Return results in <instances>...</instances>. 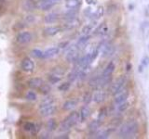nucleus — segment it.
Listing matches in <instances>:
<instances>
[{"instance_id": "nucleus-24", "label": "nucleus", "mask_w": 149, "mask_h": 139, "mask_svg": "<svg viewBox=\"0 0 149 139\" xmlns=\"http://www.w3.org/2000/svg\"><path fill=\"white\" fill-rule=\"evenodd\" d=\"M102 15H104V8L100 7L94 13L92 14V15H91V19H100Z\"/></svg>"}, {"instance_id": "nucleus-27", "label": "nucleus", "mask_w": 149, "mask_h": 139, "mask_svg": "<svg viewBox=\"0 0 149 139\" xmlns=\"http://www.w3.org/2000/svg\"><path fill=\"white\" fill-rule=\"evenodd\" d=\"M31 54H32L33 57L39 58H43L44 52H42V51H41L40 49H34V50H32Z\"/></svg>"}, {"instance_id": "nucleus-14", "label": "nucleus", "mask_w": 149, "mask_h": 139, "mask_svg": "<svg viewBox=\"0 0 149 139\" xmlns=\"http://www.w3.org/2000/svg\"><path fill=\"white\" fill-rule=\"evenodd\" d=\"M59 14L57 12H51L45 16V21L47 23H54L59 20Z\"/></svg>"}, {"instance_id": "nucleus-10", "label": "nucleus", "mask_w": 149, "mask_h": 139, "mask_svg": "<svg viewBox=\"0 0 149 139\" xmlns=\"http://www.w3.org/2000/svg\"><path fill=\"white\" fill-rule=\"evenodd\" d=\"M43 83L44 82L41 78H32L28 81V85L33 89H39L43 85Z\"/></svg>"}, {"instance_id": "nucleus-28", "label": "nucleus", "mask_w": 149, "mask_h": 139, "mask_svg": "<svg viewBox=\"0 0 149 139\" xmlns=\"http://www.w3.org/2000/svg\"><path fill=\"white\" fill-rule=\"evenodd\" d=\"M101 120H94V122H92L91 123V125H90V129L91 130V131H96V130L100 127V125H101Z\"/></svg>"}, {"instance_id": "nucleus-19", "label": "nucleus", "mask_w": 149, "mask_h": 139, "mask_svg": "<svg viewBox=\"0 0 149 139\" xmlns=\"http://www.w3.org/2000/svg\"><path fill=\"white\" fill-rule=\"evenodd\" d=\"M93 100H94L96 103H101L104 100V94L102 91H97L92 96Z\"/></svg>"}, {"instance_id": "nucleus-25", "label": "nucleus", "mask_w": 149, "mask_h": 139, "mask_svg": "<svg viewBox=\"0 0 149 139\" xmlns=\"http://www.w3.org/2000/svg\"><path fill=\"white\" fill-rule=\"evenodd\" d=\"M77 18L76 19H72V20H68L66 21V23H65V27L67 28V29H71V28H74V27H76L77 25Z\"/></svg>"}, {"instance_id": "nucleus-20", "label": "nucleus", "mask_w": 149, "mask_h": 139, "mask_svg": "<svg viewBox=\"0 0 149 139\" xmlns=\"http://www.w3.org/2000/svg\"><path fill=\"white\" fill-rule=\"evenodd\" d=\"M90 113H91L90 109H88V107L84 106L83 108L81 109V110H80V120H85L88 117V116H90Z\"/></svg>"}, {"instance_id": "nucleus-29", "label": "nucleus", "mask_w": 149, "mask_h": 139, "mask_svg": "<svg viewBox=\"0 0 149 139\" xmlns=\"http://www.w3.org/2000/svg\"><path fill=\"white\" fill-rule=\"evenodd\" d=\"M26 97V99L27 100H30V101H35L36 100V93L35 92H33V91H29L26 94L25 96Z\"/></svg>"}, {"instance_id": "nucleus-39", "label": "nucleus", "mask_w": 149, "mask_h": 139, "mask_svg": "<svg viewBox=\"0 0 149 139\" xmlns=\"http://www.w3.org/2000/svg\"><path fill=\"white\" fill-rule=\"evenodd\" d=\"M130 70H132V65H130V63H128L127 64V71L129 72V71H130Z\"/></svg>"}, {"instance_id": "nucleus-35", "label": "nucleus", "mask_w": 149, "mask_h": 139, "mask_svg": "<svg viewBox=\"0 0 149 139\" xmlns=\"http://www.w3.org/2000/svg\"><path fill=\"white\" fill-rule=\"evenodd\" d=\"M129 106H130V104L128 103V102H123V103H121V104H119V107H118V110L119 111H124V110H126L128 108H129Z\"/></svg>"}, {"instance_id": "nucleus-5", "label": "nucleus", "mask_w": 149, "mask_h": 139, "mask_svg": "<svg viewBox=\"0 0 149 139\" xmlns=\"http://www.w3.org/2000/svg\"><path fill=\"white\" fill-rule=\"evenodd\" d=\"M66 59L68 62H76L78 58V48L77 45L70 47L66 53Z\"/></svg>"}, {"instance_id": "nucleus-1", "label": "nucleus", "mask_w": 149, "mask_h": 139, "mask_svg": "<svg viewBox=\"0 0 149 139\" xmlns=\"http://www.w3.org/2000/svg\"><path fill=\"white\" fill-rule=\"evenodd\" d=\"M138 131V124L135 122H130L123 124L119 129V136L124 138L133 136Z\"/></svg>"}, {"instance_id": "nucleus-15", "label": "nucleus", "mask_w": 149, "mask_h": 139, "mask_svg": "<svg viewBox=\"0 0 149 139\" xmlns=\"http://www.w3.org/2000/svg\"><path fill=\"white\" fill-rule=\"evenodd\" d=\"M90 40V35L88 34H84L83 36H81L80 38H79L77 42V48H82L84 47V46L86 45V44L88 43V41Z\"/></svg>"}, {"instance_id": "nucleus-3", "label": "nucleus", "mask_w": 149, "mask_h": 139, "mask_svg": "<svg viewBox=\"0 0 149 139\" xmlns=\"http://www.w3.org/2000/svg\"><path fill=\"white\" fill-rule=\"evenodd\" d=\"M126 83V78L125 77H119L118 80H116L111 87V93L113 95H116L118 92H120L123 89V87Z\"/></svg>"}, {"instance_id": "nucleus-9", "label": "nucleus", "mask_w": 149, "mask_h": 139, "mask_svg": "<svg viewBox=\"0 0 149 139\" xmlns=\"http://www.w3.org/2000/svg\"><path fill=\"white\" fill-rule=\"evenodd\" d=\"M129 97V92L127 90H121L120 92L118 93V96H116L115 98V102L116 104H121L127 100V98Z\"/></svg>"}, {"instance_id": "nucleus-2", "label": "nucleus", "mask_w": 149, "mask_h": 139, "mask_svg": "<svg viewBox=\"0 0 149 139\" xmlns=\"http://www.w3.org/2000/svg\"><path fill=\"white\" fill-rule=\"evenodd\" d=\"M79 119V114L77 112H73L71 113L67 118H65L63 122L60 125V131L65 132L71 129L73 126H74Z\"/></svg>"}, {"instance_id": "nucleus-7", "label": "nucleus", "mask_w": 149, "mask_h": 139, "mask_svg": "<svg viewBox=\"0 0 149 139\" xmlns=\"http://www.w3.org/2000/svg\"><path fill=\"white\" fill-rule=\"evenodd\" d=\"M22 69L24 72H31L34 71L35 64H34V62H33V60L28 58L23 59L22 62Z\"/></svg>"}, {"instance_id": "nucleus-13", "label": "nucleus", "mask_w": 149, "mask_h": 139, "mask_svg": "<svg viewBox=\"0 0 149 139\" xmlns=\"http://www.w3.org/2000/svg\"><path fill=\"white\" fill-rule=\"evenodd\" d=\"M61 32V28L58 26H50V27H47L44 29V34L49 36H53L55 34H59Z\"/></svg>"}, {"instance_id": "nucleus-16", "label": "nucleus", "mask_w": 149, "mask_h": 139, "mask_svg": "<svg viewBox=\"0 0 149 139\" xmlns=\"http://www.w3.org/2000/svg\"><path fill=\"white\" fill-rule=\"evenodd\" d=\"M114 70H115V64L113 62H110L106 66V68L104 69V71L102 72V77H109V76H111V74L113 73Z\"/></svg>"}, {"instance_id": "nucleus-40", "label": "nucleus", "mask_w": 149, "mask_h": 139, "mask_svg": "<svg viewBox=\"0 0 149 139\" xmlns=\"http://www.w3.org/2000/svg\"><path fill=\"white\" fill-rule=\"evenodd\" d=\"M50 1H52V2H54V3H58L60 0H50Z\"/></svg>"}, {"instance_id": "nucleus-22", "label": "nucleus", "mask_w": 149, "mask_h": 139, "mask_svg": "<svg viewBox=\"0 0 149 139\" xmlns=\"http://www.w3.org/2000/svg\"><path fill=\"white\" fill-rule=\"evenodd\" d=\"M25 131L27 132H31V133H36V126L32 122H26L23 126Z\"/></svg>"}, {"instance_id": "nucleus-41", "label": "nucleus", "mask_w": 149, "mask_h": 139, "mask_svg": "<svg viewBox=\"0 0 149 139\" xmlns=\"http://www.w3.org/2000/svg\"><path fill=\"white\" fill-rule=\"evenodd\" d=\"M0 1H1V0H0Z\"/></svg>"}, {"instance_id": "nucleus-12", "label": "nucleus", "mask_w": 149, "mask_h": 139, "mask_svg": "<svg viewBox=\"0 0 149 139\" xmlns=\"http://www.w3.org/2000/svg\"><path fill=\"white\" fill-rule=\"evenodd\" d=\"M59 51H60V48L59 47H50V48H48L44 52L43 58H53V57H55L56 55L59 54Z\"/></svg>"}, {"instance_id": "nucleus-36", "label": "nucleus", "mask_w": 149, "mask_h": 139, "mask_svg": "<svg viewBox=\"0 0 149 139\" xmlns=\"http://www.w3.org/2000/svg\"><path fill=\"white\" fill-rule=\"evenodd\" d=\"M142 65L143 67H146L147 65L149 64V58L148 57H143V58H142Z\"/></svg>"}, {"instance_id": "nucleus-26", "label": "nucleus", "mask_w": 149, "mask_h": 139, "mask_svg": "<svg viewBox=\"0 0 149 139\" xmlns=\"http://www.w3.org/2000/svg\"><path fill=\"white\" fill-rule=\"evenodd\" d=\"M94 26H95L94 23H90V24H87L86 26H84L83 29H82V34H88L92 31Z\"/></svg>"}, {"instance_id": "nucleus-6", "label": "nucleus", "mask_w": 149, "mask_h": 139, "mask_svg": "<svg viewBox=\"0 0 149 139\" xmlns=\"http://www.w3.org/2000/svg\"><path fill=\"white\" fill-rule=\"evenodd\" d=\"M39 111H40V114L43 116V117H49V116H51L55 113L56 106L53 103L48 106L42 107V108H39Z\"/></svg>"}, {"instance_id": "nucleus-37", "label": "nucleus", "mask_w": 149, "mask_h": 139, "mask_svg": "<svg viewBox=\"0 0 149 139\" xmlns=\"http://www.w3.org/2000/svg\"><path fill=\"white\" fill-rule=\"evenodd\" d=\"M84 97H85V99H84V101L87 102V103H88V102H90V100L91 99V96L90 95H86Z\"/></svg>"}, {"instance_id": "nucleus-38", "label": "nucleus", "mask_w": 149, "mask_h": 139, "mask_svg": "<svg viewBox=\"0 0 149 139\" xmlns=\"http://www.w3.org/2000/svg\"><path fill=\"white\" fill-rule=\"evenodd\" d=\"M66 45H68V42H65V43H63V44H60V47H62V48H64L65 47V46H66ZM59 47V48H60Z\"/></svg>"}, {"instance_id": "nucleus-30", "label": "nucleus", "mask_w": 149, "mask_h": 139, "mask_svg": "<svg viewBox=\"0 0 149 139\" xmlns=\"http://www.w3.org/2000/svg\"><path fill=\"white\" fill-rule=\"evenodd\" d=\"M39 90L42 94L47 95V94H49V91H50V86L49 85H45V83H43V85L39 88Z\"/></svg>"}, {"instance_id": "nucleus-23", "label": "nucleus", "mask_w": 149, "mask_h": 139, "mask_svg": "<svg viewBox=\"0 0 149 139\" xmlns=\"http://www.w3.org/2000/svg\"><path fill=\"white\" fill-rule=\"evenodd\" d=\"M80 5V0H67L66 6L69 8H77Z\"/></svg>"}, {"instance_id": "nucleus-11", "label": "nucleus", "mask_w": 149, "mask_h": 139, "mask_svg": "<svg viewBox=\"0 0 149 139\" xmlns=\"http://www.w3.org/2000/svg\"><path fill=\"white\" fill-rule=\"evenodd\" d=\"M22 7L26 11H33L37 8V3L35 0H25L22 4Z\"/></svg>"}, {"instance_id": "nucleus-8", "label": "nucleus", "mask_w": 149, "mask_h": 139, "mask_svg": "<svg viewBox=\"0 0 149 139\" xmlns=\"http://www.w3.org/2000/svg\"><path fill=\"white\" fill-rule=\"evenodd\" d=\"M56 3L50 1V0H41L39 3H37V8L41 10H49L52 8Z\"/></svg>"}, {"instance_id": "nucleus-4", "label": "nucleus", "mask_w": 149, "mask_h": 139, "mask_svg": "<svg viewBox=\"0 0 149 139\" xmlns=\"http://www.w3.org/2000/svg\"><path fill=\"white\" fill-rule=\"evenodd\" d=\"M32 39H33V35L29 32H22L16 37L17 42L21 45H25V44L30 43Z\"/></svg>"}, {"instance_id": "nucleus-21", "label": "nucleus", "mask_w": 149, "mask_h": 139, "mask_svg": "<svg viewBox=\"0 0 149 139\" xmlns=\"http://www.w3.org/2000/svg\"><path fill=\"white\" fill-rule=\"evenodd\" d=\"M54 103V99L52 96H48L44 98L42 100V102L39 105V108H42V107H45V106H48V105H50V104H53Z\"/></svg>"}, {"instance_id": "nucleus-34", "label": "nucleus", "mask_w": 149, "mask_h": 139, "mask_svg": "<svg viewBox=\"0 0 149 139\" xmlns=\"http://www.w3.org/2000/svg\"><path fill=\"white\" fill-rule=\"evenodd\" d=\"M70 83H63L59 86V90L60 91H67L70 88Z\"/></svg>"}, {"instance_id": "nucleus-33", "label": "nucleus", "mask_w": 149, "mask_h": 139, "mask_svg": "<svg viewBox=\"0 0 149 139\" xmlns=\"http://www.w3.org/2000/svg\"><path fill=\"white\" fill-rule=\"evenodd\" d=\"M49 80L51 83H58L60 82L61 80V78L58 76V75H55V74H52V75H50L49 77Z\"/></svg>"}, {"instance_id": "nucleus-32", "label": "nucleus", "mask_w": 149, "mask_h": 139, "mask_svg": "<svg viewBox=\"0 0 149 139\" xmlns=\"http://www.w3.org/2000/svg\"><path fill=\"white\" fill-rule=\"evenodd\" d=\"M109 136V132L108 131H100L99 133H97V138L99 139H104V138H107Z\"/></svg>"}, {"instance_id": "nucleus-17", "label": "nucleus", "mask_w": 149, "mask_h": 139, "mask_svg": "<svg viewBox=\"0 0 149 139\" xmlns=\"http://www.w3.org/2000/svg\"><path fill=\"white\" fill-rule=\"evenodd\" d=\"M107 32H108V27H107L105 23H102L96 31V34L100 35V36H104L107 34Z\"/></svg>"}, {"instance_id": "nucleus-18", "label": "nucleus", "mask_w": 149, "mask_h": 139, "mask_svg": "<svg viewBox=\"0 0 149 139\" xmlns=\"http://www.w3.org/2000/svg\"><path fill=\"white\" fill-rule=\"evenodd\" d=\"M76 106H77L76 100H67L66 102H64L63 108L64 110H71L76 108Z\"/></svg>"}, {"instance_id": "nucleus-31", "label": "nucleus", "mask_w": 149, "mask_h": 139, "mask_svg": "<svg viewBox=\"0 0 149 139\" xmlns=\"http://www.w3.org/2000/svg\"><path fill=\"white\" fill-rule=\"evenodd\" d=\"M47 125H48V128H49V131H53V130H55L56 128H57V124H56L55 120H49Z\"/></svg>"}]
</instances>
